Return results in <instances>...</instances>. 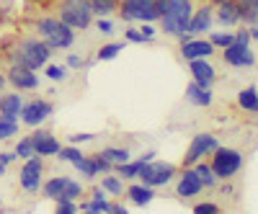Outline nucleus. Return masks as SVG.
<instances>
[{
  "instance_id": "nucleus-49",
  "label": "nucleus",
  "mask_w": 258,
  "mask_h": 214,
  "mask_svg": "<svg viewBox=\"0 0 258 214\" xmlns=\"http://www.w3.org/2000/svg\"><path fill=\"white\" fill-rule=\"evenodd\" d=\"M111 211H114V214H126V204H121V201H114V204H111Z\"/></svg>"
},
{
  "instance_id": "nucleus-47",
  "label": "nucleus",
  "mask_w": 258,
  "mask_h": 214,
  "mask_svg": "<svg viewBox=\"0 0 258 214\" xmlns=\"http://www.w3.org/2000/svg\"><path fill=\"white\" fill-rule=\"evenodd\" d=\"M235 41H240V44H250L253 36H250L248 29H240V31H235Z\"/></svg>"
},
{
  "instance_id": "nucleus-38",
  "label": "nucleus",
  "mask_w": 258,
  "mask_h": 214,
  "mask_svg": "<svg viewBox=\"0 0 258 214\" xmlns=\"http://www.w3.org/2000/svg\"><path fill=\"white\" fill-rule=\"evenodd\" d=\"M83 196V186L78 183V181H68V186H64V191H62V196L59 199H73V201H78Z\"/></svg>"
},
{
  "instance_id": "nucleus-39",
  "label": "nucleus",
  "mask_w": 258,
  "mask_h": 214,
  "mask_svg": "<svg viewBox=\"0 0 258 214\" xmlns=\"http://www.w3.org/2000/svg\"><path fill=\"white\" fill-rule=\"evenodd\" d=\"M57 214H75L80 211V204H75L73 199H57Z\"/></svg>"
},
{
  "instance_id": "nucleus-44",
  "label": "nucleus",
  "mask_w": 258,
  "mask_h": 214,
  "mask_svg": "<svg viewBox=\"0 0 258 214\" xmlns=\"http://www.w3.org/2000/svg\"><path fill=\"white\" fill-rule=\"evenodd\" d=\"M220 206L212 204V201H202V204H194V214H217Z\"/></svg>"
},
{
  "instance_id": "nucleus-20",
  "label": "nucleus",
  "mask_w": 258,
  "mask_h": 214,
  "mask_svg": "<svg viewBox=\"0 0 258 214\" xmlns=\"http://www.w3.org/2000/svg\"><path fill=\"white\" fill-rule=\"evenodd\" d=\"M80 211H93V214H103V211H111V201L106 199V191L98 186L91 191V199L80 204Z\"/></svg>"
},
{
  "instance_id": "nucleus-9",
  "label": "nucleus",
  "mask_w": 258,
  "mask_h": 214,
  "mask_svg": "<svg viewBox=\"0 0 258 214\" xmlns=\"http://www.w3.org/2000/svg\"><path fill=\"white\" fill-rule=\"evenodd\" d=\"M44 158L41 155H31L29 160H24L21 165V173H18V183L26 194H36L41 188V176H44Z\"/></svg>"
},
{
  "instance_id": "nucleus-3",
  "label": "nucleus",
  "mask_w": 258,
  "mask_h": 214,
  "mask_svg": "<svg viewBox=\"0 0 258 214\" xmlns=\"http://www.w3.org/2000/svg\"><path fill=\"white\" fill-rule=\"evenodd\" d=\"M36 36H41L47 44L57 49H70L75 44V29L68 26L59 16H41L36 21Z\"/></svg>"
},
{
  "instance_id": "nucleus-28",
  "label": "nucleus",
  "mask_w": 258,
  "mask_h": 214,
  "mask_svg": "<svg viewBox=\"0 0 258 214\" xmlns=\"http://www.w3.org/2000/svg\"><path fill=\"white\" fill-rule=\"evenodd\" d=\"M93 16H111L114 11H119L121 0H88Z\"/></svg>"
},
{
  "instance_id": "nucleus-34",
  "label": "nucleus",
  "mask_w": 258,
  "mask_h": 214,
  "mask_svg": "<svg viewBox=\"0 0 258 214\" xmlns=\"http://www.w3.org/2000/svg\"><path fill=\"white\" fill-rule=\"evenodd\" d=\"M101 188L106 191V194H111V196H121L124 194V183H121L119 176H103Z\"/></svg>"
},
{
  "instance_id": "nucleus-54",
  "label": "nucleus",
  "mask_w": 258,
  "mask_h": 214,
  "mask_svg": "<svg viewBox=\"0 0 258 214\" xmlns=\"http://www.w3.org/2000/svg\"><path fill=\"white\" fill-rule=\"evenodd\" d=\"M3 21H6V13H3V8H0V24H3Z\"/></svg>"
},
{
  "instance_id": "nucleus-12",
  "label": "nucleus",
  "mask_w": 258,
  "mask_h": 214,
  "mask_svg": "<svg viewBox=\"0 0 258 214\" xmlns=\"http://www.w3.org/2000/svg\"><path fill=\"white\" fill-rule=\"evenodd\" d=\"M6 80H8V85H13L16 91H36V88H39L36 70L21 67V65H8V70H6Z\"/></svg>"
},
{
  "instance_id": "nucleus-16",
  "label": "nucleus",
  "mask_w": 258,
  "mask_h": 214,
  "mask_svg": "<svg viewBox=\"0 0 258 214\" xmlns=\"http://www.w3.org/2000/svg\"><path fill=\"white\" fill-rule=\"evenodd\" d=\"M31 142H34V153L41 155V158H57L59 147H62L59 139L52 132H47V129H36L31 134Z\"/></svg>"
},
{
  "instance_id": "nucleus-51",
  "label": "nucleus",
  "mask_w": 258,
  "mask_h": 214,
  "mask_svg": "<svg viewBox=\"0 0 258 214\" xmlns=\"http://www.w3.org/2000/svg\"><path fill=\"white\" fill-rule=\"evenodd\" d=\"M250 36L258 41V24H255V26H250Z\"/></svg>"
},
{
  "instance_id": "nucleus-22",
  "label": "nucleus",
  "mask_w": 258,
  "mask_h": 214,
  "mask_svg": "<svg viewBox=\"0 0 258 214\" xmlns=\"http://www.w3.org/2000/svg\"><path fill=\"white\" fill-rule=\"evenodd\" d=\"M214 21H217L220 26H238V24H240V16H238V6H235V0H230V3H222V6H217V13H214Z\"/></svg>"
},
{
  "instance_id": "nucleus-52",
  "label": "nucleus",
  "mask_w": 258,
  "mask_h": 214,
  "mask_svg": "<svg viewBox=\"0 0 258 214\" xmlns=\"http://www.w3.org/2000/svg\"><path fill=\"white\" fill-rule=\"evenodd\" d=\"M222 3H230V0H212V6H222Z\"/></svg>"
},
{
  "instance_id": "nucleus-10",
  "label": "nucleus",
  "mask_w": 258,
  "mask_h": 214,
  "mask_svg": "<svg viewBox=\"0 0 258 214\" xmlns=\"http://www.w3.org/2000/svg\"><path fill=\"white\" fill-rule=\"evenodd\" d=\"M52 114H54V103L49 98H34V101H24V109H21L18 119L26 126H41Z\"/></svg>"
},
{
  "instance_id": "nucleus-46",
  "label": "nucleus",
  "mask_w": 258,
  "mask_h": 214,
  "mask_svg": "<svg viewBox=\"0 0 258 214\" xmlns=\"http://www.w3.org/2000/svg\"><path fill=\"white\" fill-rule=\"evenodd\" d=\"M140 31H142V36H145L147 41H153V39L158 36V29H155L153 24H142V26H140Z\"/></svg>"
},
{
  "instance_id": "nucleus-1",
  "label": "nucleus",
  "mask_w": 258,
  "mask_h": 214,
  "mask_svg": "<svg viewBox=\"0 0 258 214\" xmlns=\"http://www.w3.org/2000/svg\"><path fill=\"white\" fill-rule=\"evenodd\" d=\"M52 54H54V49L41 36H18L6 49L8 65H21L29 70H41L52 59Z\"/></svg>"
},
{
  "instance_id": "nucleus-42",
  "label": "nucleus",
  "mask_w": 258,
  "mask_h": 214,
  "mask_svg": "<svg viewBox=\"0 0 258 214\" xmlns=\"http://www.w3.org/2000/svg\"><path fill=\"white\" fill-rule=\"evenodd\" d=\"M91 158H93V163H96V168H98V173H111V170H114V163H109L101 153H93Z\"/></svg>"
},
{
  "instance_id": "nucleus-41",
  "label": "nucleus",
  "mask_w": 258,
  "mask_h": 214,
  "mask_svg": "<svg viewBox=\"0 0 258 214\" xmlns=\"http://www.w3.org/2000/svg\"><path fill=\"white\" fill-rule=\"evenodd\" d=\"M124 39H126V41H132V44H147V39L142 36V31L135 29V26L124 29Z\"/></svg>"
},
{
  "instance_id": "nucleus-30",
  "label": "nucleus",
  "mask_w": 258,
  "mask_h": 214,
  "mask_svg": "<svg viewBox=\"0 0 258 214\" xmlns=\"http://www.w3.org/2000/svg\"><path fill=\"white\" fill-rule=\"evenodd\" d=\"M73 165H75V170H78V173H80L83 178H98V176H101V173H98V168H96V163H93V158H91V155H88V158L83 155V158H80V160H75Z\"/></svg>"
},
{
  "instance_id": "nucleus-27",
  "label": "nucleus",
  "mask_w": 258,
  "mask_h": 214,
  "mask_svg": "<svg viewBox=\"0 0 258 214\" xmlns=\"http://www.w3.org/2000/svg\"><path fill=\"white\" fill-rule=\"evenodd\" d=\"M145 163H150V160H145V158H140V160H126V163L116 165V173H119L121 178H137Z\"/></svg>"
},
{
  "instance_id": "nucleus-14",
  "label": "nucleus",
  "mask_w": 258,
  "mask_h": 214,
  "mask_svg": "<svg viewBox=\"0 0 258 214\" xmlns=\"http://www.w3.org/2000/svg\"><path fill=\"white\" fill-rule=\"evenodd\" d=\"M214 54V44L209 39H199V36H188L181 41V57L188 59H202V57H212Z\"/></svg>"
},
{
  "instance_id": "nucleus-35",
  "label": "nucleus",
  "mask_w": 258,
  "mask_h": 214,
  "mask_svg": "<svg viewBox=\"0 0 258 214\" xmlns=\"http://www.w3.org/2000/svg\"><path fill=\"white\" fill-rule=\"evenodd\" d=\"M209 41L214 44V49H225V47H230L232 41H235V34L232 31H212L209 34Z\"/></svg>"
},
{
  "instance_id": "nucleus-13",
  "label": "nucleus",
  "mask_w": 258,
  "mask_h": 214,
  "mask_svg": "<svg viewBox=\"0 0 258 214\" xmlns=\"http://www.w3.org/2000/svg\"><path fill=\"white\" fill-rule=\"evenodd\" d=\"M222 59L230 67H250L255 62V54L250 49V44H240V41H232L230 47L222 49Z\"/></svg>"
},
{
  "instance_id": "nucleus-25",
  "label": "nucleus",
  "mask_w": 258,
  "mask_h": 214,
  "mask_svg": "<svg viewBox=\"0 0 258 214\" xmlns=\"http://www.w3.org/2000/svg\"><path fill=\"white\" fill-rule=\"evenodd\" d=\"M68 181H70V178H64V176H54V178H49V181L41 183V191H44V196H47V199L57 201V199L62 196L64 186H68Z\"/></svg>"
},
{
  "instance_id": "nucleus-37",
  "label": "nucleus",
  "mask_w": 258,
  "mask_h": 214,
  "mask_svg": "<svg viewBox=\"0 0 258 214\" xmlns=\"http://www.w3.org/2000/svg\"><path fill=\"white\" fill-rule=\"evenodd\" d=\"M57 158H59L62 163H75V160H80V158H83V150H78V145H68V147H59Z\"/></svg>"
},
{
  "instance_id": "nucleus-32",
  "label": "nucleus",
  "mask_w": 258,
  "mask_h": 214,
  "mask_svg": "<svg viewBox=\"0 0 258 214\" xmlns=\"http://www.w3.org/2000/svg\"><path fill=\"white\" fill-rule=\"evenodd\" d=\"M44 75H47V80H52V83H64L70 78V67L68 65H44Z\"/></svg>"
},
{
  "instance_id": "nucleus-17",
  "label": "nucleus",
  "mask_w": 258,
  "mask_h": 214,
  "mask_svg": "<svg viewBox=\"0 0 258 214\" xmlns=\"http://www.w3.org/2000/svg\"><path fill=\"white\" fill-rule=\"evenodd\" d=\"M212 24H214V13H212V6H202L191 13V21H188V36H202L207 31H212Z\"/></svg>"
},
{
  "instance_id": "nucleus-48",
  "label": "nucleus",
  "mask_w": 258,
  "mask_h": 214,
  "mask_svg": "<svg viewBox=\"0 0 258 214\" xmlns=\"http://www.w3.org/2000/svg\"><path fill=\"white\" fill-rule=\"evenodd\" d=\"M13 160H18L13 150H6V153H0V163H3V165H11Z\"/></svg>"
},
{
  "instance_id": "nucleus-11",
  "label": "nucleus",
  "mask_w": 258,
  "mask_h": 214,
  "mask_svg": "<svg viewBox=\"0 0 258 214\" xmlns=\"http://www.w3.org/2000/svg\"><path fill=\"white\" fill-rule=\"evenodd\" d=\"M204 191L202 178L197 176L194 168H181L178 170V181H176V196L178 199H194Z\"/></svg>"
},
{
  "instance_id": "nucleus-31",
  "label": "nucleus",
  "mask_w": 258,
  "mask_h": 214,
  "mask_svg": "<svg viewBox=\"0 0 258 214\" xmlns=\"http://www.w3.org/2000/svg\"><path fill=\"white\" fill-rule=\"evenodd\" d=\"M119 52H124V41H111V44H103V47L96 52V59H98V62H109V59L119 57Z\"/></svg>"
},
{
  "instance_id": "nucleus-5",
  "label": "nucleus",
  "mask_w": 258,
  "mask_h": 214,
  "mask_svg": "<svg viewBox=\"0 0 258 214\" xmlns=\"http://www.w3.org/2000/svg\"><path fill=\"white\" fill-rule=\"evenodd\" d=\"M57 16L75 31H85L93 26V11L88 0H57Z\"/></svg>"
},
{
  "instance_id": "nucleus-18",
  "label": "nucleus",
  "mask_w": 258,
  "mask_h": 214,
  "mask_svg": "<svg viewBox=\"0 0 258 214\" xmlns=\"http://www.w3.org/2000/svg\"><path fill=\"white\" fill-rule=\"evenodd\" d=\"M186 101L199 106V109H209V106L214 103V93H212V88H207V85H199L197 80H191L186 85Z\"/></svg>"
},
{
  "instance_id": "nucleus-50",
  "label": "nucleus",
  "mask_w": 258,
  "mask_h": 214,
  "mask_svg": "<svg viewBox=\"0 0 258 214\" xmlns=\"http://www.w3.org/2000/svg\"><path fill=\"white\" fill-rule=\"evenodd\" d=\"M6 85H8V80H6V73H0V91H3Z\"/></svg>"
},
{
  "instance_id": "nucleus-26",
  "label": "nucleus",
  "mask_w": 258,
  "mask_h": 214,
  "mask_svg": "<svg viewBox=\"0 0 258 214\" xmlns=\"http://www.w3.org/2000/svg\"><path fill=\"white\" fill-rule=\"evenodd\" d=\"M191 168L197 170V176L202 178L204 188H214V186H217V176H214V170H212V165H209L207 160H199V163H194Z\"/></svg>"
},
{
  "instance_id": "nucleus-36",
  "label": "nucleus",
  "mask_w": 258,
  "mask_h": 214,
  "mask_svg": "<svg viewBox=\"0 0 258 214\" xmlns=\"http://www.w3.org/2000/svg\"><path fill=\"white\" fill-rule=\"evenodd\" d=\"M13 134H18V119L0 116V139H11Z\"/></svg>"
},
{
  "instance_id": "nucleus-19",
  "label": "nucleus",
  "mask_w": 258,
  "mask_h": 214,
  "mask_svg": "<svg viewBox=\"0 0 258 214\" xmlns=\"http://www.w3.org/2000/svg\"><path fill=\"white\" fill-rule=\"evenodd\" d=\"M126 199L132 201L135 206H147L150 201L155 199V188L147 186V183H142V181H140V183H132V186L126 188Z\"/></svg>"
},
{
  "instance_id": "nucleus-53",
  "label": "nucleus",
  "mask_w": 258,
  "mask_h": 214,
  "mask_svg": "<svg viewBox=\"0 0 258 214\" xmlns=\"http://www.w3.org/2000/svg\"><path fill=\"white\" fill-rule=\"evenodd\" d=\"M6 168H8V165H3V163H0V176H3V173H6Z\"/></svg>"
},
{
  "instance_id": "nucleus-23",
  "label": "nucleus",
  "mask_w": 258,
  "mask_h": 214,
  "mask_svg": "<svg viewBox=\"0 0 258 214\" xmlns=\"http://www.w3.org/2000/svg\"><path fill=\"white\" fill-rule=\"evenodd\" d=\"M238 106L248 114H258V88L255 85H248V88L238 91Z\"/></svg>"
},
{
  "instance_id": "nucleus-40",
  "label": "nucleus",
  "mask_w": 258,
  "mask_h": 214,
  "mask_svg": "<svg viewBox=\"0 0 258 214\" xmlns=\"http://www.w3.org/2000/svg\"><path fill=\"white\" fill-rule=\"evenodd\" d=\"M93 24H96V31H101V34H114V21L109 18V16H98V21L93 18Z\"/></svg>"
},
{
  "instance_id": "nucleus-8",
  "label": "nucleus",
  "mask_w": 258,
  "mask_h": 214,
  "mask_svg": "<svg viewBox=\"0 0 258 214\" xmlns=\"http://www.w3.org/2000/svg\"><path fill=\"white\" fill-rule=\"evenodd\" d=\"M220 147L217 137H214L212 132H199V134H194L188 150H186V155L181 160V168H191L194 163H199V160H207V155H212L214 150Z\"/></svg>"
},
{
  "instance_id": "nucleus-6",
  "label": "nucleus",
  "mask_w": 258,
  "mask_h": 214,
  "mask_svg": "<svg viewBox=\"0 0 258 214\" xmlns=\"http://www.w3.org/2000/svg\"><path fill=\"white\" fill-rule=\"evenodd\" d=\"M212 170H214V176H217V181H230L240 173V168H243V153L240 150H235V147H217L212 153V160H209Z\"/></svg>"
},
{
  "instance_id": "nucleus-15",
  "label": "nucleus",
  "mask_w": 258,
  "mask_h": 214,
  "mask_svg": "<svg viewBox=\"0 0 258 214\" xmlns=\"http://www.w3.org/2000/svg\"><path fill=\"white\" fill-rule=\"evenodd\" d=\"M188 73H191V80H197L199 85H207V88H212L214 80H217V70L209 62V57L188 59Z\"/></svg>"
},
{
  "instance_id": "nucleus-2",
  "label": "nucleus",
  "mask_w": 258,
  "mask_h": 214,
  "mask_svg": "<svg viewBox=\"0 0 258 214\" xmlns=\"http://www.w3.org/2000/svg\"><path fill=\"white\" fill-rule=\"evenodd\" d=\"M191 13H194L191 0H160V31L178 41L188 39Z\"/></svg>"
},
{
  "instance_id": "nucleus-45",
  "label": "nucleus",
  "mask_w": 258,
  "mask_h": 214,
  "mask_svg": "<svg viewBox=\"0 0 258 214\" xmlns=\"http://www.w3.org/2000/svg\"><path fill=\"white\" fill-rule=\"evenodd\" d=\"M98 134H88V132H78V134H70V145H83V142H93Z\"/></svg>"
},
{
  "instance_id": "nucleus-24",
  "label": "nucleus",
  "mask_w": 258,
  "mask_h": 214,
  "mask_svg": "<svg viewBox=\"0 0 258 214\" xmlns=\"http://www.w3.org/2000/svg\"><path fill=\"white\" fill-rule=\"evenodd\" d=\"M235 6H238L240 24H245L248 29L258 24V11H255V3H253V0H235Z\"/></svg>"
},
{
  "instance_id": "nucleus-29",
  "label": "nucleus",
  "mask_w": 258,
  "mask_h": 214,
  "mask_svg": "<svg viewBox=\"0 0 258 214\" xmlns=\"http://www.w3.org/2000/svg\"><path fill=\"white\" fill-rule=\"evenodd\" d=\"M101 155L109 160V163H114V168H116V165H121V163L129 160V147H103Z\"/></svg>"
},
{
  "instance_id": "nucleus-55",
  "label": "nucleus",
  "mask_w": 258,
  "mask_h": 214,
  "mask_svg": "<svg viewBox=\"0 0 258 214\" xmlns=\"http://www.w3.org/2000/svg\"><path fill=\"white\" fill-rule=\"evenodd\" d=\"M253 3H255V11H258V0H253Z\"/></svg>"
},
{
  "instance_id": "nucleus-21",
  "label": "nucleus",
  "mask_w": 258,
  "mask_h": 214,
  "mask_svg": "<svg viewBox=\"0 0 258 214\" xmlns=\"http://www.w3.org/2000/svg\"><path fill=\"white\" fill-rule=\"evenodd\" d=\"M21 109H24V98H21V93H3L0 96V116L18 119Z\"/></svg>"
},
{
  "instance_id": "nucleus-43",
  "label": "nucleus",
  "mask_w": 258,
  "mask_h": 214,
  "mask_svg": "<svg viewBox=\"0 0 258 214\" xmlns=\"http://www.w3.org/2000/svg\"><path fill=\"white\" fill-rule=\"evenodd\" d=\"M64 65H68L70 70H80V67H88L91 62H88V59H83L80 54H68V62H64Z\"/></svg>"
},
{
  "instance_id": "nucleus-33",
  "label": "nucleus",
  "mask_w": 258,
  "mask_h": 214,
  "mask_svg": "<svg viewBox=\"0 0 258 214\" xmlns=\"http://www.w3.org/2000/svg\"><path fill=\"white\" fill-rule=\"evenodd\" d=\"M13 153H16V158H18V160H29L31 155H36V153H34L31 134H29V137H21V139L16 142V147H13Z\"/></svg>"
},
{
  "instance_id": "nucleus-7",
  "label": "nucleus",
  "mask_w": 258,
  "mask_h": 214,
  "mask_svg": "<svg viewBox=\"0 0 258 214\" xmlns=\"http://www.w3.org/2000/svg\"><path fill=\"white\" fill-rule=\"evenodd\" d=\"M178 176V168L173 163H160V160H150L142 165L140 170V181L147 183V186H153V188H160V186H168L170 181H173Z\"/></svg>"
},
{
  "instance_id": "nucleus-4",
  "label": "nucleus",
  "mask_w": 258,
  "mask_h": 214,
  "mask_svg": "<svg viewBox=\"0 0 258 214\" xmlns=\"http://www.w3.org/2000/svg\"><path fill=\"white\" fill-rule=\"evenodd\" d=\"M119 18L124 24H155L160 21V0H121Z\"/></svg>"
}]
</instances>
